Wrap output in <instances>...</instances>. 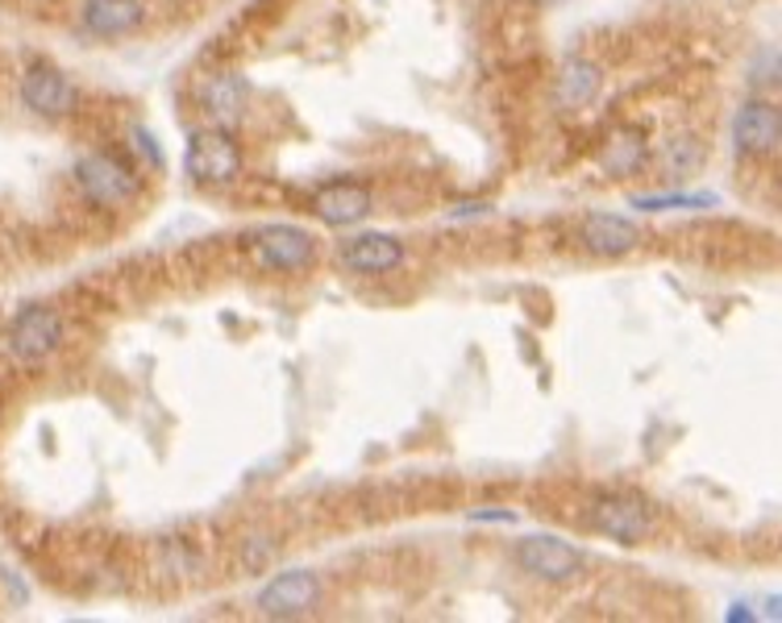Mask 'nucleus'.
<instances>
[{"label": "nucleus", "mask_w": 782, "mask_h": 623, "mask_svg": "<svg viewBox=\"0 0 782 623\" xmlns=\"http://www.w3.org/2000/svg\"><path fill=\"white\" fill-rule=\"evenodd\" d=\"M645 158H650V142H645L641 129H620V133H612V138L604 142V150H599V166H604L608 175H620V179L641 171Z\"/></svg>", "instance_id": "obj_16"}, {"label": "nucleus", "mask_w": 782, "mask_h": 623, "mask_svg": "<svg viewBox=\"0 0 782 623\" xmlns=\"http://www.w3.org/2000/svg\"><path fill=\"white\" fill-rule=\"evenodd\" d=\"M733 142H737L740 154H774L782 142V113L779 104L770 101H749L740 108L737 117H733Z\"/></svg>", "instance_id": "obj_9"}, {"label": "nucleus", "mask_w": 782, "mask_h": 623, "mask_svg": "<svg viewBox=\"0 0 782 623\" xmlns=\"http://www.w3.org/2000/svg\"><path fill=\"white\" fill-rule=\"evenodd\" d=\"M533 4H541V9H553V4H562V0H533Z\"/></svg>", "instance_id": "obj_22"}, {"label": "nucleus", "mask_w": 782, "mask_h": 623, "mask_svg": "<svg viewBox=\"0 0 782 623\" xmlns=\"http://www.w3.org/2000/svg\"><path fill=\"white\" fill-rule=\"evenodd\" d=\"M63 345V320L59 312L46 308V304H30L25 312L13 316L9 325V353L25 362V366H38L50 353Z\"/></svg>", "instance_id": "obj_4"}, {"label": "nucleus", "mask_w": 782, "mask_h": 623, "mask_svg": "<svg viewBox=\"0 0 782 623\" xmlns=\"http://www.w3.org/2000/svg\"><path fill=\"white\" fill-rule=\"evenodd\" d=\"M317 216L325 225L346 228V225H359L371 216V191L359 184H329L317 191Z\"/></svg>", "instance_id": "obj_12"}, {"label": "nucleus", "mask_w": 782, "mask_h": 623, "mask_svg": "<svg viewBox=\"0 0 782 623\" xmlns=\"http://www.w3.org/2000/svg\"><path fill=\"white\" fill-rule=\"evenodd\" d=\"M254 249H258V262H262L267 270H279V274H296V270H304L308 262H313L317 242H313V233H308V228L267 225V228H258Z\"/></svg>", "instance_id": "obj_7"}, {"label": "nucleus", "mask_w": 782, "mask_h": 623, "mask_svg": "<svg viewBox=\"0 0 782 623\" xmlns=\"http://www.w3.org/2000/svg\"><path fill=\"white\" fill-rule=\"evenodd\" d=\"M703 145L696 138H675V142H666L662 150V171L670 175V179H682V175H696L699 166H703Z\"/></svg>", "instance_id": "obj_17"}, {"label": "nucleus", "mask_w": 782, "mask_h": 623, "mask_svg": "<svg viewBox=\"0 0 782 623\" xmlns=\"http://www.w3.org/2000/svg\"><path fill=\"white\" fill-rule=\"evenodd\" d=\"M267 561H271V544H262V540H258V544H246V553H242V565H246V569H262V565H267Z\"/></svg>", "instance_id": "obj_19"}, {"label": "nucleus", "mask_w": 782, "mask_h": 623, "mask_svg": "<svg viewBox=\"0 0 782 623\" xmlns=\"http://www.w3.org/2000/svg\"><path fill=\"white\" fill-rule=\"evenodd\" d=\"M22 101L25 108H34L38 117H67V113H75L80 92H75V83L67 80L59 67L34 62L22 75Z\"/></svg>", "instance_id": "obj_8"}, {"label": "nucleus", "mask_w": 782, "mask_h": 623, "mask_svg": "<svg viewBox=\"0 0 782 623\" xmlns=\"http://www.w3.org/2000/svg\"><path fill=\"white\" fill-rule=\"evenodd\" d=\"M320 599V578L313 569H288L276 581H267L258 590L254 607L267 615V620H296L304 611H313Z\"/></svg>", "instance_id": "obj_6"}, {"label": "nucleus", "mask_w": 782, "mask_h": 623, "mask_svg": "<svg viewBox=\"0 0 782 623\" xmlns=\"http://www.w3.org/2000/svg\"><path fill=\"white\" fill-rule=\"evenodd\" d=\"M641 242V228L629 216H616V212H592L583 221V246L599 254V258H620V254H633Z\"/></svg>", "instance_id": "obj_11"}, {"label": "nucleus", "mask_w": 782, "mask_h": 623, "mask_svg": "<svg viewBox=\"0 0 782 623\" xmlns=\"http://www.w3.org/2000/svg\"><path fill=\"white\" fill-rule=\"evenodd\" d=\"M338 262L354 274H387L404 262V246L387 233H362L338 249Z\"/></svg>", "instance_id": "obj_10"}, {"label": "nucleus", "mask_w": 782, "mask_h": 623, "mask_svg": "<svg viewBox=\"0 0 782 623\" xmlns=\"http://www.w3.org/2000/svg\"><path fill=\"white\" fill-rule=\"evenodd\" d=\"M512 557H516V565H521L525 574H533V578H541V581H571L579 578L583 565H587V557H583L574 544H567L562 537H525L512 549Z\"/></svg>", "instance_id": "obj_5"}, {"label": "nucleus", "mask_w": 782, "mask_h": 623, "mask_svg": "<svg viewBox=\"0 0 782 623\" xmlns=\"http://www.w3.org/2000/svg\"><path fill=\"white\" fill-rule=\"evenodd\" d=\"M200 104H205V113H209L217 125H233L242 113H246V104H250V83L242 80V75H212L205 83V92H200Z\"/></svg>", "instance_id": "obj_14"}, {"label": "nucleus", "mask_w": 782, "mask_h": 623, "mask_svg": "<svg viewBox=\"0 0 782 623\" xmlns=\"http://www.w3.org/2000/svg\"><path fill=\"white\" fill-rule=\"evenodd\" d=\"M599 83H604V75H599L595 62L571 59V62H562V71H558L553 96H558L562 108H583V104H592L595 96H599Z\"/></svg>", "instance_id": "obj_15"}, {"label": "nucleus", "mask_w": 782, "mask_h": 623, "mask_svg": "<svg viewBox=\"0 0 782 623\" xmlns=\"http://www.w3.org/2000/svg\"><path fill=\"white\" fill-rule=\"evenodd\" d=\"M84 30L96 38H121L142 25V4L138 0H84Z\"/></svg>", "instance_id": "obj_13"}, {"label": "nucleus", "mask_w": 782, "mask_h": 623, "mask_svg": "<svg viewBox=\"0 0 782 623\" xmlns=\"http://www.w3.org/2000/svg\"><path fill=\"white\" fill-rule=\"evenodd\" d=\"M75 184L96 208H129L142 191V179L133 175V166L113 158V154H87L75 163Z\"/></svg>", "instance_id": "obj_2"}, {"label": "nucleus", "mask_w": 782, "mask_h": 623, "mask_svg": "<svg viewBox=\"0 0 782 623\" xmlns=\"http://www.w3.org/2000/svg\"><path fill=\"white\" fill-rule=\"evenodd\" d=\"M716 204V196L712 191H670V196H637L633 208L641 212H666V208H712Z\"/></svg>", "instance_id": "obj_18"}, {"label": "nucleus", "mask_w": 782, "mask_h": 623, "mask_svg": "<svg viewBox=\"0 0 782 623\" xmlns=\"http://www.w3.org/2000/svg\"><path fill=\"white\" fill-rule=\"evenodd\" d=\"M475 524H516V512H470Z\"/></svg>", "instance_id": "obj_20"}, {"label": "nucleus", "mask_w": 782, "mask_h": 623, "mask_svg": "<svg viewBox=\"0 0 782 623\" xmlns=\"http://www.w3.org/2000/svg\"><path fill=\"white\" fill-rule=\"evenodd\" d=\"M587 524L592 532L616 540V544H641L654 528V516L650 507L641 503L637 495H595L592 507H587Z\"/></svg>", "instance_id": "obj_3"}, {"label": "nucleus", "mask_w": 782, "mask_h": 623, "mask_svg": "<svg viewBox=\"0 0 782 623\" xmlns=\"http://www.w3.org/2000/svg\"><path fill=\"white\" fill-rule=\"evenodd\" d=\"M184 166H188L191 184L205 187H221L233 184L242 175V150L225 133V125H212V129H196L188 138V150H184Z\"/></svg>", "instance_id": "obj_1"}, {"label": "nucleus", "mask_w": 782, "mask_h": 623, "mask_svg": "<svg viewBox=\"0 0 782 623\" xmlns=\"http://www.w3.org/2000/svg\"><path fill=\"white\" fill-rule=\"evenodd\" d=\"M133 138H138V150H142L147 158H154V163H159V145L150 142V133H147V129H133Z\"/></svg>", "instance_id": "obj_21"}]
</instances>
